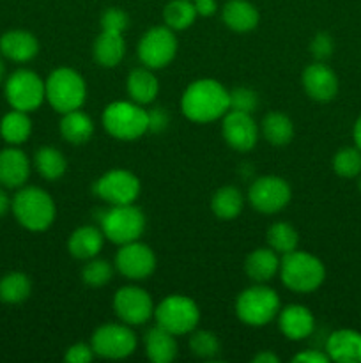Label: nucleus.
<instances>
[{
    "label": "nucleus",
    "mask_w": 361,
    "mask_h": 363,
    "mask_svg": "<svg viewBox=\"0 0 361 363\" xmlns=\"http://www.w3.org/2000/svg\"><path fill=\"white\" fill-rule=\"evenodd\" d=\"M292 362H296V363H328L331 360H329L328 353H322V351H319V350H306V351H301V353L294 354Z\"/></svg>",
    "instance_id": "c03bdc74"
},
{
    "label": "nucleus",
    "mask_w": 361,
    "mask_h": 363,
    "mask_svg": "<svg viewBox=\"0 0 361 363\" xmlns=\"http://www.w3.org/2000/svg\"><path fill=\"white\" fill-rule=\"evenodd\" d=\"M190 350L195 357L212 360L219 353V340L209 330H193L190 333Z\"/></svg>",
    "instance_id": "4c0bfd02"
},
{
    "label": "nucleus",
    "mask_w": 361,
    "mask_h": 363,
    "mask_svg": "<svg viewBox=\"0 0 361 363\" xmlns=\"http://www.w3.org/2000/svg\"><path fill=\"white\" fill-rule=\"evenodd\" d=\"M11 211L21 227L42 233L55 222L57 206L52 195L39 186H21L11 201Z\"/></svg>",
    "instance_id": "f03ea898"
},
{
    "label": "nucleus",
    "mask_w": 361,
    "mask_h": 363,
    "mask_svg": "<svg viewBox=\"0 0 361 363\" xmlns=\"http://www.w3.org/2000/svg\"><path fill=\"white\" fill-rule=\"evenodd\" d=\"M154 301L151 294L140 286H124L119 287L113 294V311L120 323L130 326H140L151 321L154 315Z\"/></svg>",
    "instance_id": "ddd939ff"
},
{
    "label": "nucleus",
    "mask_w": 361,
    "mask_h": 363,
    "mask_svg": "<svg viewBox=\"0 0 361 363\" xmlns=\"http://www.w3.org/2000/svg\"><path fill=\"white\" fill-rule=\"evenodd\" d=\"M329 360L338 363H361V333L356 330H336L326 340Z\"/></svg>",
    "instance_id": "aec40b11"
},
{
    "label": "nucleus",
    "mask_w": 361,
    "mask_h": 363,
    "mask_svg": "<svg viewBox=\"0 0 361 363\" xmlns=\"http://www.w3.org/2000/svg\"><path fill=\"white\" fill-rule=\"evenodd\" d=\"M34 167L42 179L59 181L67 170V160L57 147L42 145L35 151Z\"/></svg>",
    "instance_id": "c756f323"
},
{
    "label": "nucleus",
    "mask_w": 361,
    "mask_h": 363,
    "mask_svg": "<svg viewBox=\"0 0 361 363\" xmlns=\"http://www.w3.org/2000/svg\"><path fill=\"white\" fill-rule=\"evenodd\" d=\"M280 358L271 351H260L253 357V363H278Z\"/></svg>",
    "instance_id": "49530a36"
},
{
    "label": "nucleus",
    "mask_w": 361,
    "mask_h": 363,
    "mask_svg": "<svg viewBox=\"0 0 361 363\" xmlns=\"http://www.w3.org/2000/svg\"><path fill=\"white\" fill-rule=\"evenodd\" d=\"M280 261V254H276L271 247L255 248L246 255L244 273L253 284H268L278 275Z\"/></svg>",
    "instance_id": "412c9836"
},
{
    "label": "nucleus",
    "mask_w": 361,
    "mask_h": 363,
    "mask_svg": "<svg viewBox=\"0 0 361 363\" xmlns=\"http://www.w3.org/2000/svg\"><path fill=\"white\" fill-rule=\"evenodd\" d=\"M222 20L227 27L237 34H246L257 28L260 21L258 9L248 0H229L223 6Z\"/></svg>",
    "instance_id": "b1692460"
},
{
    "label": "nucleus",
    "mask_w": 361,
    "mask_h": 363,
    "mask_svg": "<svg viewBox=\"0 0 361 363\" xmlns=\"http://www.w3.org/2000/svg\"><path fill=\"white\" fill-rule=\"evenodd\" d=\"M258 94L250 87H236L229 91V110L253 113L258 108Z\"/></svg>",
    "instance_id": "58836bf2"
},
{
    "label": "nucleus",
    "mask_w": 361,
    "mask_h": 363,
    "mask_svg": "<svg viewBox=\"0 0 361 363\" xmlns=\"http://www.w3.org/2000/svg\"><path fill=\"white\" fill-rule=\"evenodd\" d=\"M222 135L234 151L248 152L257 145L258 137H260V130H258L257 123L253 121L251 113L229 110L223 116Z\"/></svg>",
    "instance_id": "dca6fc26"
},
{
    "label": "nucleus",
    "mask_w": 361,
    "mask_h": 363,
    "mask_svg": "<svg viewBox=\"0 0 361 363\" xmlns=\"http://www.w3.org/2000/svg\"><path fill=\"white\" fill-rule=\"evenodd\" d=\"M360 191H361V174H360Z\"/></svg>",
    "instance_id": "3c124183"
},
{
    "label": "nucleus",
    "mask_w": 361,
    "mask_h": 363,
    "mask_svg": "<svg viewBox=\"0 0 361 363\" xmlns=\"http://www.w3.org/2000/svg\"><path fill=\"white\" fill-rule=\"evenodd\" d=\"M280 279L282 284L297 294H308L317 291L326 280V266L317 255L308 252H289L280 261Z\"/></svg>",
    "instance_id": "7ed1b4c3"
},
{
    "label": "nucleus",
    "mask_w": 361,
    "mask_h": 363,
    "mask_svg": "<svg viewBox=\"0 0 361 363\" xmlns=\"http://www.w3.org/2000/svg\"><path fill=\"white\" fill-rule=\"evenodd\" d=\"M145 354L152 363H170L177 357L176 335L166 332L159 325L149 330L144 337Z\"/></svg>",
    "instance_id": "bb28decb"
},
{
    "label": "nucleus",
    "mask_w": 361,
    "mask_h": 363,
    "mask_svg": "<svg viewBox=\"0 0 361 363\" xmlns=\"http://www.w3.org/2000/svg\"><path fill=\"white\" fill-rule=\"evenodd\" d=\"M147 220L144 211L134 204L110 206L99 218V229L113 245H126L140 240Z\"/></svg>",
    "instance_id": "0eeeda50"
},
{
    "label": "nucleus",
    "mask_w": 361,
    "mask_h": 363,
    "mask_svg": "<svg viewBox=\"0 0 361 363\" xmlns=\"http://www.w3.org/2000/svg\"><path fill=\"white\" fill-rule=\"evenodd\" d=\"M91 346L96 357L105 360H124L137 351L138 339L126 323H106L94 330Z\"/></svg>",
    "instance_id": "1a4fd4ad"
},
{
    "label": "nucleus",
    "mask_w": 361,
    "mask_h": 363,
    "mask_svg": "<svg viewBox=\"0 0 361 363\" xmlns=\"http://www.w3.org/2000/svg\"><path fill=\"white\" fill-rule=\"evenodd\" d=\"M258 130H260L262 137L271 145H276V147L287 145L294 138L292 119L283 112L265 113Z\"/></svg>",
    "instance_id": "c85d7f7f"
},
{
    "label": "nucleus",
    "mask_w": 361,
    "mask_h": 363,
    "mask_svg": "<svg viewBox=\"0 0 361 363\" xmlns=\"http://www.w3.org/2000/svg\"><path fill=\"white\" fill-rule=\"evenodd\" d=\"M333 48H335V45H333V39L328 32H317L310 43L311 55L319 62H326L333 55Z\"/></svg>",
    "instance_id": "a19ab883"
},
{
    "label": "nucleus",
    "mask_w": 361,
    "mask_h": 363,
    "mask_svg": "<svg viewBox=\"0 0 361 363\" xmlns=\"http://www.w3.org/2000/svg\"><path fill=\"white\" fill-rule=\"evenodd\" d=\"M301 84L308 98L319 103L331 101L338 94V77L331 67L326 66V62H319V60L304 67L301 74Z\"/></svg>",
    "instance_id": "f3484780"
},
{
    "label": "nucleus",
    "mask_w": 361,
    "mask_h": 363,
    "mask_svg": "<svg viewBox=\"0 0 361 363\" xmlns=\"http://www.w3.org/2000/svg\"><path fill=\"white\" fill-rule=\"evenodd\" d=\"M32 293V282L25 273L13 272L7 273L2 280H0V300L4 303L18 305L23 303Z\"/></svg>",
    "instance_id": "72a5a7b5"
},
{
    "label": "nucleus",
    "mask_w": 361,
    "mask_h": 363,
    "mask_svg": "<svg viewBox=\"0 0 361 363\" xmlns=\"http://www.w3.org/2000/svg\"><path fill=\"white\" fill-rule=\"evenodd\" d=\"M99 23H101V30L124 34V30H127V27H130V14L120 7H108V9L103 11Z\"/></svg>",
    "instance_id": "ea45409f"
},
{
    "label": "nucleus",
    "mask_w": 361,
    "mask_h": 363,
    "mask_svg": "<svg viewBox=\"0 0 361 363\" xmlns=\"http://www.w3.org/2000/svg\"><path fill=\"white\" fill-rule=\"evenodd\" d=\"M126 91L130 94L131 101L138 103V105L145 106L151 105L156 98H158L159 92V82L156 78L154 71L149 69V67H134L133 71H130L126 80Z\"/></svg>",
    "instance_id": "a878e982"
},
{
    "label": "nucleus",
    "mask_w": 361,
    "mask_h": 363,
    "mask_svg": "<svg viewBox=\"0 0 361 363\" xmlns=\"http://www.w3.org/2000/svg\"><path fill=\"white\" fill-rule=\"evenodd\" d=\"M149 112V131L151 133H163L170 126V113L163 106H154Z\"/></svg>",
    "instance_id": "37998d69"
},
{
    "label": "nucleus",
    "mask_w": 361,
    "mask_h": 363,
    "mask_svg": "<svg viewBox=\"0 0 361 363\" xmlns=\"http://www.w3.org/2000/svg\"><path fill=\"white\" fill-rule=\"evenodd\" d=\"M4 82H6V64L0 59V85H2Z\"/></svg>",
    "instance_id": "8fccbe9b"
},
{
    "label": "nucleus",
    "mask_w": 361,
    "mask_h": 363,
    "mask_svg": "<svg viewBox=\"0 0 361 363\" xmlns=\"http://www.w3.org/2000/svg\"><path fill=\"white\" fill-rule=\"evenodd\" d=\"M177 48H179V43H177L176 32L166 25H158V27L149 28L142 35L137 46V55L142 66L156 71L166 67L176 59Z\"/></svg>",
    "instance_id": "9d476101"
},
{
    "label": "nucleus",
    "mask_w": 361,
    "mask_h": 363,
    "mask_svg": "<svg viewBox=\"0 0 361 363\" xmlns=\"http://www.w3.org/2000/svg\"><path fill=\"white\" fill-rule=\"evenodd\" d=\"M140 179L126 169H112L94 183V194L110 206L134 204L140 195Z\"/></svg>",
    "instance_id": "4468645a"
},
{
    "label": "nucleus",
    "mask_w": 361,
    "mask_h": 363,
    "mask_svg": "<svg viewBox=\"0 0 361 363\" xmlns=\"http://www.w3.org/2000/svg\"><path fill=\"white\" fill-rule=\"evenodd\" d=\"M113 269H115V266L106 259L92 257L85 261L84 268H81V282L88 287H96V289L105 287L113 279Z\"/></svg>",
    "instance_id": "c9c22d12"
},
{
    "label": "nucleus",
    "mask_w": 361,
    "mask_h": 363,
    "mask_svg": "<svg viewBox=\"0 0 361 363\" xmlns=\"http://www.w3.org/2000/svg\"><path fill=\"white\" fill-rule=\"evenodd\" d=\"M117 272L131 282H142L149 279L156 269V254L149 245L140 240L120 245L113 261Z\"/></svg>",
    "instance_id": "2eb2a0df"
},
{
    "label": "nucleus",
    "mask_w": 361,
    "mask_h": 363,
    "mask_svg": "<svg viewBox=\"0 0 361 363\" xmlns=\"http://www.w3.org/2000/svg\"><path fill=\"white\" fill-rule=\"evenodd\" d=\"M126 55V43L120 32L101 30L92 45V57L101 67L112 69L119 66Z\"/></svg>",
    "instance_id": "393cba45"
},
{
    "label": "nucleus",
    "mask_w": 361,
    "mask_h": 363,
    "mask_svg": "<svg viewBox=\"0 0 361 363\" xmlns=\"http://www.w3.org/2000/svg\"><path fill=\"white\" fill-rule=\"evenodd\" d=\"M46 101L59 113L71 112L84 106L87 99V84L76 69L60 66L45 80Z\"/></svg>",
    "instance_id": "423d86ee"
},
{
    "label": "nucleus",
    "mask_w": 361,
    "mask_h": 363,
    "mask_svg": "<svg viewBox=\"0 0 361 363\" xmlns=\"http://www.w3.org/2000/svg\"><path fill=\"white\" fill-rule=\"evenodd\" d=\"M94 351H92L91 344L76 342L73 346L67 347L66 354H64V362L67 363H88L94 358Z\"/></svg>",
    "instance_id": "79ce46f5"
},
{
    "label": "nucleus",
    "mask_w": 361,
    "mask_h": 363,
    "mask_svg": "<svg viewBox=\"0 0 361 363\" xmlns=\"http://www.w3.org/2000/svg\"><path fill=\"white\" fill-rule=\"evenodd\" d=\"M180 110L191 123H214L229 112V91L214 78L195 80L180 96Z\"/></svg>",
    "instance_id": "f257e3e1"
},
{
    "label": "nucleus",
    "mask_w": 361,
    "mask_h": 363,
    "mask_svg": "<svg viewBox=\"0 0 361 363\" xmlns=\"http://www.w3.org/2000/svg\"><path fill=\"white\" fill-rule=\"evenodd\" d=\"M268 245L280 255H285L289 252H294L299 245V234L290 223L276 222L265 233Z\"/></svg>",
    "instance_id": "f704fd0d"
},
{
    "label": "nucleus",
    "mask_w": 361,
    "mask_h": 363,
    "mask_svg": "<svg viewBox=\"0 0 361 363\" xmlns=\"http://www.w3.org/2000/svg\"><path fill=\"white\" fill-rule=\"evenodd\" d=\"M156 325L172 335H190L200 323V308L197 301L184 294H170L154 308Z\"/></svg>",
    "instance_id": "6e6552de"
},
{
    "label": "nucleus",
    "mask_w": 361,
    "mask_h": 363,
    "mask_svg": "<svg viewBox=\"0 0 361 363\" xmlns=\"http://www.w3.org/2000/svg\"><path fill=\"white\" fill-rule=\"evenodd\" d=\"M0 53L13 62H28L39 53V41L28 30H9L0 35Z\"/></svg>",
    "instance_id": "5701e85b"
},
{
    "label": "nucleus",
    "mask_w": 361,
    "mask_h": 363,
    "mask_svg": "<svg viewBox=\"0 0 361 363\" xmlns=\"http://www.w3.org/2000/svg\"><path fill=\"white\" fill-rule=\"evenodd\" d=\"M333 170L343 179H353L361 174V151L354 147H342L333 156Z\"/></svg>",
    "instance_id": "e433bc0d"
},
{
    "label": "nucleus",
    "mask_w": 361,
    "mask_h": 363,
    "mask_svg": "<svg viewBox=\"0 0 361 363\" xmlns=\"http://www.w3.org/2000/svg\"><path fill=\"white\" fill-rule=\"evenodd\" d=\"M60 137L73 145H81L88 142L94 135V121L84 110H71L62 113V119L59 124Z\"/></svg>",
    "instance_id": "cd10ccee"
},
{
    "label": "nucleus",
    "mask_w": 361,
    "mask_h": 363,
    "mask_svg": "<svg viewBox=\"0 0 361 363\" xmlns=\"http://www.w3.org/2000/svg\"><path fill=\"white\" fill-rule=\"evenodd\" d=\"M32 133V121L28 112L11 110L0 121V137L11 145H20L28 140Z\"/></svg>",
    "instance_id": "2f4dec72"
},
{
    "label": "nucleus",
    "mask_w": 361,
    "mask_h": 363,
    "mask_svg": "<svg viewBox=\"0 0 361 363\" xmlns=\"http://www.w3.org/2000/svg\"><path fill=\"white\" fill-rule=\"evenodd\" d=\"M4 92L11 108L34 112L46 99L45 80L30 69H18L4 82Z\"/></svg>",
    "instance_id": "9b49d317"
},
{
    "label": "nucleus",
    "mask_w": 361,
    "mask_h": 363,
    "mask_svg": "<svg viewBox=\"0 0 361 363\" xmlns=\"http://www.w3.org/2000/svg\"><path fill=\"white\" fill-rule=\"evenodd\" d=\"M105 234L99 227L81 225L71 233L67 240V252L78 261H88L92 257H98L99 252L105 245Z\"/></svg>",
    "instance_id": "4be33fe9"
},
{
    "label": "nucleus",
    "mask_w": 361,
    "mask_h": 363,
    "mask_svg": "<svg viewBox=\"0 0 361 363\" xmlns=\"http://www.w3.org/2000/svg\"><path fill=\"white\" fill-rule=\"evenodd\" d=\"M195 11H197L198 16H212V14L218 11V4L216 0H193Z\"/></svg>",
    "instance_id": "a18cd8bd"
},
{
    "label": "nucleus",
    "mask_w": 361,
    "mask_h": 363,
    "mask_svg": "<svg viewBox=\"0 0 361 363\" xmlns=\"http://www.w3.org/2000/svg\"><path fill=\"white\" fill-rule=\"evenodd\" d=\"M30 176V160L21 149L6 147L0 151V184L21 188Z\"/></svg>",
    "instance_id": "6ab92c4d"
},
{
    "label": "nucleus",
    "mask_w": 361,
    "mask_h": 363,
    "mask_svg": "<svg viewBox=\"0 0 361 363\" xmlns=\"http://www.w3.org/2000/svg\"><path fill=\"white\" fill-rule=\"evenodd\" d=\"M103 128L115 140L133 142L149 133V112L134 101H112L101 116Z\"/></svg>",
    "instance_id": "20e7f679"
},
{
    "label": "nucleus",
    "mask_w": 361,
    "mask_h": 363,
    "mask_svg": "<svg viewBox=\"0 0 361 363\" xmlns=\"http://www.w3.org/2000/svg\"><path fill=\"white\" fill-rule=\"evenodd\" d=\"M292 199L290 184L280 176H260L250 184L248 202L262 215L283 211Z\"/></svg>",
    "instance_id": "f8f14e48"
},
{
    "label": "nucleus",
    "mask_w": 361,
    "mask_h": 363,
    "mask_svg": "<svg viewBox=\"0 0 361 363\" xmlns=\"http://www.w3.org/2000/svg\"><path fill=\"white\" fill-rule=\"evenodd\" d=\"M211 209L216 218L234 220L243 213L244 197L239 188L222 186L214 191L211 199Z\"/></svg>",
    "instance_id": "7c9ffc66"
},
{
    "label": "nucleus",
    "mask_w": 361,
    "mask_h": 363,
    "mask_svg": "<svg viewBox=\"0 0 361 363\" xmlns=\"http://www.w3.org/2000/svg\"><path fill=\"white\" fill-rule=\"evenodd\" d=\"M278 328L283 337L292 342L306 340L315 330V318L311 311L304 305H287L280 308Z\"/></svg>",
    "instance_id": "a211bd4d"
},
{
    "label": "nucleus",
    "mask_w": 361,
    "mask_h": 363,
    "mask_svg": "<svg viewBox=\"0 0 361 363\" xmlns=\"http://www.w3.org/2000/svg\"><path fill=\"white\" fill-rule=\"evenodd\" d=\"M193 0H172L163 9V21L168 28L176 30H186L197 20Z\"/></svg>",
    "instance_id": "473e14b6"
},
{
    "label": "nucleus",
    "mask_w": 361,
    "mask_h": 363,
    "mask_svg": "<svg viewBox=\"0 0 361 363\" xmlns=\"http://www.w3.org/2000/svg\"><path fill=\"white\" fill-rule=\"evenodd\" d=\"M280 296L268 284L246 287L236 300V315L243 325L260 328L275 321L280 314Z\"/></svg>",
    "instance_id": "39448f33"
},
{
    "label": "nucleus",
    "mask_w": 361,
    "mask_h": 363,
    "mask_svg": "<svg viewBox=\"0 0 361 363\" xmlns=\"http://www.w3.org/2000/svg\"><path fill=\"white\" fill-rule=\"evenodd\" d=\"M11 209V199L9 195L6 194V190L4 188H0V216L6 215L7 211Z\"/></svg>",
    "instance_id": "de8ad7c7"
},
{
    "label": "nucleus",
    "mask_w": 361,
    "mask_h": 363,
    "mask_svg": "<svg viewBox=\"0 0 361 363\" xmlns=\"http://www.w3.org/2000/svg\"><path fill=\"white\" fill-rule=\"evenodd\" d=\"M353 138H354V145H356V147L361 151V116L357 117L356 123H354Z\"/></svg>",
    "instance_id": "09e8293b"
}]
</instances>
